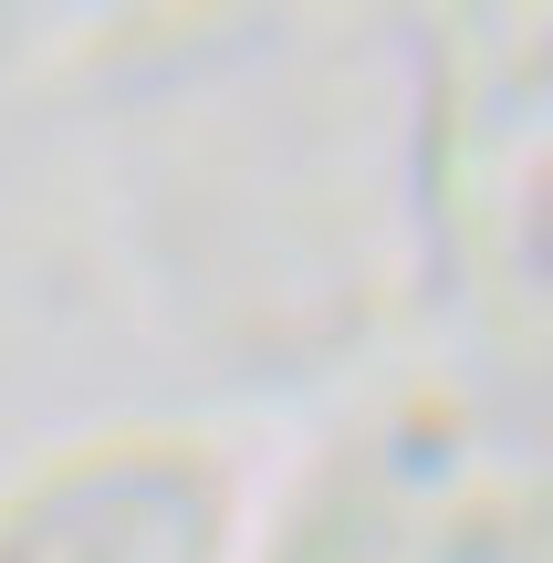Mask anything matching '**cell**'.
<instances>
[{"mask_svg":"<svg viewBox=\"0 0 553 563\" xmlns=\"http://www.w3.org/2000/svg\"><path fill=\"white\" fill-rule=\"evenodd\" d=\"M178 553H199V532H178V511L95 501L84 522H42L32 543H11L0 563H178Z\"/></svg>","mask_w":553,"mask_h":563,"instance_id":"obj_1","label":"cell"}]
</instances>
